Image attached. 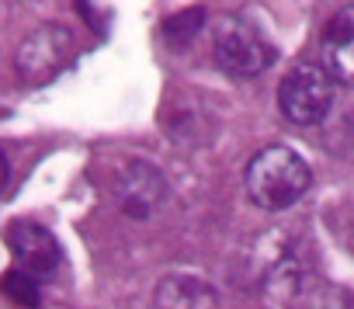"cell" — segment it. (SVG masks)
I'll use <instances>...</instances> for the list:
<instances>
[{"label": "cell", "mask_w": 354, "mask_h": 309, "mask_svg": "<svg viewBox=\"0 0 354 309\" xmlns=\"http://www.w3.org/2000/svg\"><path fill=\"white\" fill-rule=\"evenodd\" d=\"M333 101H337V80L316 63H299L281 77L278 108H281V118L292 125L306 129V125L326 122V115L333 111Z\"/></svg>", "instance_id": "3"}, {"label": "cell", "mask_w": 354, "mask_h": 309, "mask_svg": "<svg viewBox=\"0 0 354 309\" xmlns=\"http://www.w3.org/2000/svg\"><path fill=\"white\" fill-rule=\"evenodd\" d=\"M70 53H73V39L63 25H39L21 39L15 53V73L28 87H42L53 77H59V70L70 63Z\"/></svg>", "instance_id": "4"}, {"label": "cell", "mask_w": 354, "mask_h": 309, "mask_svg": "<svg viewBox=\"0 0 354 309\" xmlns=\"http://www.w3.org/2000/svg\"><path fill=\"white\" fill-rule=\"evenodd\" d=\"M0 292H4L8 299H15L18 306H25V309H39V302H42L39 278L25 268H15V271H8L4 278H0Z\"/></svg>", "instance_id": "9"}, {"label": "cell", "mask_w": 354, "mask_h": 309, "mask_svg": "<svg viewBox=\"0 0 354 309\" xmlns=\"http://www.w3.org/2000/svg\"><path fill=\"white\" fill-rule=\"evenodd\" d=\"M247 195L264 212L292 209L313 185L309 164L288 146H264L247 164Z\"/></svg>", "instance_id": "1"}, {"label": "cell", "mask_w": 354, "mask_h": 309, "mask_svg": "<svg viewBox=\"0 0 354 309\" xmlns=\"http://www.w3.org/2000/svg\"><path fill=\"white\" fill-rule=\"evenodd\" d=\"M202 21H205V15L195 8V11H185V15H177V18H170L167 21V39H188V35H195L198 28H202Z\"/></svg>", "instance_id": "10"}, {"label": "cell", "mask_w": 354, "mask_h": 309, "mask_svg": "<svg viewBox=\"0 0 354 309\" xmlns=\"http://www.w3.org/2000/svg\"><path fill=\"white\" fill-rule=\"evenodd\" d=\"M8 181H11V164H8V157H4V149H0V191L8 188Z\"/></svg>", "instance_id": "11"}, {"label": "cell", "mask_w": 354, "mask_h": 309, "mask_svg": "<svg viewBox=\"0 0 354 309\" xmlns=\"http://www.w3.org/2000/svg\"><path fill=\"white\" fill-rule=\"evenodd\" d=\"M212 56H216V66L226 70L230 77H261L274 59V46L264 42V35L240 15H223L216 25H212Z\"/></svg>", "instance_id": "2"}, {"label": "cell", "mask_w": 354, "mask_h": 309, "mask_svg": "<svg viewBox=\"0 0 354 309\" xmlns=\"http://www.w3.org/2000/svg\"><path fill=\"white\" fill-rule=\"evenodd\" d=\"M319 56H323V70L337 84L354 87V4L340 8L330 18L319 39Z\"/></svg>", "instance_id": "7"}, {"label": "cell", "mask_w": 354, "mask_h": 309, "mask_svg": "<svg viewBox=\"0 0 354 309\" xmlns=\"http://www.w3.org/2000/svg\"><path fill=\"white\" fill-rule=\"evenodd\" d=\"M8 243H11L18 264H21L25 271H32L39 281L49 278V274L59 268V261H63L56 236H53L46 226L28 223V219H21V223H15V226L8 230Z\"/></svg>", "instance_id": "6"}, {"label": "cell", "mask_w": 354, "mask_h": 309, "mask_svg": "<svg viewBox=\"0 0 354 309\" xmlns=\"http://www.w3.org/2000/svg\"><path fill=\"white\" fill-rule=\"evenodd\" d=\"M156 306H160V309H216L219 299H216V292H212L205 281L174 274V278H167V281L160 285Z\"/></svg>", "instance_id": "8"}, {"label": "cell", "mask_w": 354, "mask_h": 309, "mask_svg": "<svg viewBox=\"0 0 354 309\" xmlns=\"http://www.w3.org/2000/svg\"><path fill=\"white\" fill-rule=\"evenodd\" d=\"M115 195H118V205L125 216L132 219H149L163 198H167V181L160 178V171L153 164H125L118 171V181H115Z\"/></svg>", "instance_id": "5"}]
</instances>
